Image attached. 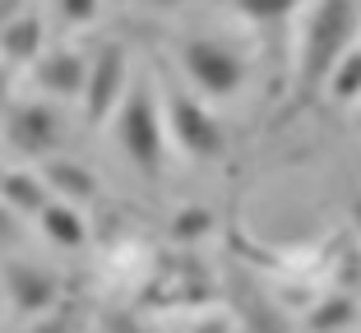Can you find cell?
Here are the masks:
<instances>
[{
	"label": "cell",
	"mask_w": 361,
	"mask_h": 333,
	"mask_svg": "<svg viewBox=\"0 0 361 333\" xmlns=\"http://www.w3.org/2000/svg\"><path fill=\"white\" fill-rule=\"evenodd\" d=\"M348 37H352V5L329 0L315 19V32H310V75H324V61H334Z\"/></svg>",
	"instance_id": "obj_1"
},
{
	"label": "cell",
	"mask_w": 361,
	"mask_h": 333,
	"mask_svg": "<svg viewBox=\"0 0 361 333\" xmlns=\"http://www.w3.org/2000/svg\"><path fill=\"white\" fill-rule=\"evenodd\" d=\"M176 134L185 139V149H190V153H218V149H223L218 125H213L195 102H176Z\"/></svg>",
	"instance_id": "obj_2"
},
{
	"label": "cell",
	"mask_w": 361,
	"mask_h": 333,
	"mask_svg": "<svg viewBox=\"0 0 361 333\" xmlns=\"http://www.w3.org/2000/svg\"><path fill=\"white\" fill-rule=\"evenodd\" d=\"M190 70H195V79H204L209 88H232L236 79H241V65H236L227 51H213V46H195Z\"/></svg>",
	"instance_id": "obj_3"
},
{
	"label": "cell",
	"mask_w": 361,
	"mask_h": 333,
	"mask_svg": "<svg viewBox=\"0 0 361 333\" xmlns=\"http://www.w3.org/2000/svg\"><path fill=\"white\" fill-rule=\"evenodd\" d=\"M126 144H130V153H135L139 162H149V167H158V125H153V111L144 107V102H135V107H130Z\"/></svg>",
	"instance_id": "obj_4"
},
{
	"label": "cell",
	"mask_w": 361,
	"mask_h": 333,
	"mask_svg": "<svg viewBox=\"0 0 361 333\" xmlns=\"http://www.w3.org/2000/svg\"><path fill=\"white\" fill-rule=\"evenodd\" d=\"M116 84H121V51H106L102 61H97V70H93V79H88V111L93 116H102L111 102H116Z\"/></svg>",
	"instance_id": "obj_5"
},
{
	"label": "cell",
	"mask_w": 361,
	"mask_h": 333,
	"mask_svg": "<svg viewBox=\"0 0 361 333\" xmlns=\"http://www.w3.org/2000/svg\"><path fill=\"white\" fill-rule=\"evenodd\" d=\"M37 37H42V28H37V19H19L10 32H5V51L14 56V61H28L32 51H37Z\"/></svg>",
	"instance_id": "obj_6"
},
{
	"label": "cell",
	"mask_w": 361,
	"mask_h": 333,
	"mask_svg": "<svg viewBox=\"0 0 361 333\" xmlns=\"http://www.w3.org/2000/svg\"><path fill=\"white\" fill-rule=\"evenodd\" d=\"M47 227L56 232V241H70V246H79V241H84V222H79V218L70 213L65 204H51V208H47Z\"/></svg>",
	"instance_id": "obj_7"
},
{
	"label": "cell",
	"mask_w": 361,
	"mask_h": 333,
	"mask_svg": "<svg viewBox=\"0 0 361 333\" xmlns=\"http://www.w3.org/2000/svg\"><path fill=\"white\" fill-rule=\"evenodd\" d=\"M334 88H338L343 97H352V93H361V56H352L348 61V70H343L338 79H334Z\"/></svg>",
	"instance_id": "obj_8"
},
{
	"label": "cell",
	"mask_w": 361,
	"mask_h": 333,
	"mask_svg": "<svg viewBox=\"0 0 361 333\" xmlns=\"http://www.w3.org/2000/svg\"><path fill=\"white\" fill-rule=\"evenodd\" d=\"M5 194H19L14 204H23V208H37V204H42V194L32 190L28 181H19V176H14V181H5Z\"/></svg>",
	"instance_id": "obj_9"
},
{
	"label": "cell",
	"mask_w": 361,
	"mask_h": 333,
	"mask_svg": "<svg viewBox=\"0 0 361 333\" xmlns=\"http://www.w3.org/2000/svg\"><path fill=\"white\" fill-rule=\"evenodd\" d=\"M292 0H245V10L250 14H283Z\"/></svg>",
	"instance_id": "obj_10"
},
{
	"label": "cell",
	"mask_w": 361,
	"mask_h": 333,
	"mask_svg": "<svg viewBox=\"0 0 361 333\" xmlns=\"http://www.w3.org/2000/svg\"><path fill=\"white\" fill-rule=\"evenodd\" d=\"M65 10H70V19H88L93 14V0H65Z\"/></svg>",
	"instance_id": "obj_11"
},
{
	"label": "cell",
	"mask_w": 361,
	"mask_h": 333,
	"mask_svg": "<svg viewBox=\"0 0 361 333\" xmlns=\"http://www.w3.org/2000/svg\"><path fill=\"white\" fill-rule=\"evenodd\" d=\"M0 232H5V213H0Z\"/></svg>",
	"instance_id": "obj_12"
}]
</instances>
